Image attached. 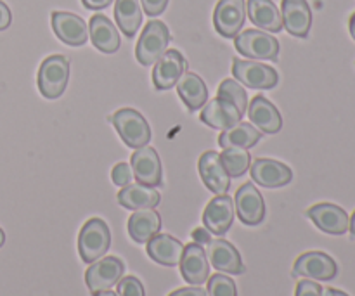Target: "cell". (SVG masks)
Segmentation results:
<instances>
[{"instance_id":"cell-7","label":"cell","mask_w":355,"mask_h":296,"mask_svg":"<svg viewBox=\"0 0 355 296\" xmlns=\"http://www.w3.org/2000/svg\"><path fill=\"white\" fill-rule=\"evenodd\" d=\"M125 265L116 256H106L94 262L85 272V283L89 286L90 293L96 295L101 291L111 290L116 286L118 281L123 277Z\"/></svg>"},{"instance_id":"cell-15","label":"cell","mask_w":355,"mask_h":296,"mask_svg":"<svg viewBox=\"0 0 355 296\" xmlns=\"http://www.w3.org/2000/svg\"><path fill=\"white\" fill-rule=\"evenodd\" d=\"M234 208L239 220L245 225H259L266 217V203L253 184H245L239 187L234 198Z\"/></svg>"},{"instance_id":"cell-5","label":"cell","mask_w":355,"mask_h":296,"mask_svg":"<svg viewBox=\"0 0 355 296\" xmlns=\"http://www.w3.org/2000/svg\"><path fill=\"white\" fill-rule=\"evenodd\" d=\"M236 51L248 59L276 61L279 55V42L274 35L260 30H245L234 37Z\"/></svg>"},{"instance_id":"cell-26","label":"cell","mask_w":355,"mask_h":296,"mask_svg":"<svg viewBox=\"0 0 355 296\" xmlns=\"http://www.w3.org/2000/svg\"><path fill=\"white\" fill-rule=\"evenodd\" d=\"M90 40L101 52L113 54L120 49V33L116 26L103 14H96L90 19Z\"/></svg>"},{"instance_id":"cell-16","label":"cell","mask_w":355,"mask_h":296,"mask_svg":"<svg viewBox=\"0 0 355 296\" xmlns=\"http://www.w3.org/2000/svg\"><path fill=\"white\" fill-rule=\"evenodd\" d=\"M52 30L58 35L61 42L71 47H80L89 38V30H87V23L80 16L71 12H61L55 10L51 16Z\"/></svg>"},{"instance_id":"cell-1","label":"cell","mask_w":355,"mask_h":296,"mask_svg":"<svg viewBox=\"0 0 355 296\" xmlns=\"http://www.w3.org/2000/svg\"><path fill=\"white\" fill-rule=\"evenodd\" d=\"M110 121L114 125L118 135H120L121 141L128 148H144L151 141V128H149V123L139 111L132 110V107L118 110L113 116H110Z\"/></svg>"},{"instance_id":"cell-29","label":"cell","mask_w":355,"mask_h":296,"mask_svg":"<svg viewBox=\"0 0 355 296\" xmlns=\"http://www.w3.org/2000/svg\"><path fill=\"white\" fill-rule=\"evenodd\" d=\"M262 132L253 127L252 123H236L234 127L227 128L218 137V144L224 149L238 148V149H250L260 141Z\"/></svg>"},{"instance_id":"cell-13","label":"cell","mask_w":355,"mask_h":296,"mask_svg":"<svg viewBox=\"0 0 355 296\" xmlns=\"http://www.w3.org/2000/svg\"><path fill=\"white\" fill-rule=\"evenodd\" d=\"M234 201L227 194H218L203 211V224L211 234L224 236L234 222Z\"/></svg>"},{"instance_id":"cell-9","label":"cell","mask_w":355,"mask_h":296,"mask_svg":"<svg viewBox=\"0 0 355 296\" xmlns=\"http://www.w3.org/2000/svg\"><path fill=\"white\" fill-rule=\"evenodd\" d=\"M246 19L245 0H220L215 7V30L225 38H234L241 31Z\"/></svg>"},{"instance_id":"cell-45","label":"cell","mask_w":355,"mask_h":296,"mask_svg":"<svg viewBox=\"0 0 355 296\" xmlns=\"http://www.w3.org/2000/svg\"><path fill=\"white\" fill-rule=\"evenodd\" d=\"M94 296H118L116 293H113V291L106 290V291H101V293H96Z\"/></svg>"},{"instance_id":"cell-10","label":"cell","mask_w":355,"mask_h":296,"mask_svg":"<svg viewBox=\"0 0 355 296\" xmlns=\"http://www.w3.org/2000/svg\"><path fill=\"white\" fill-rule=\"evenodd\" d=\"M132 173H134L135 180L144 186L156 187L162 186L163 182V172H162V162H159L158 153L149 146L135 149L132 155Z\"/></svg>"},{"instance_id":"cell-44","label":"cell","mask_w":355,"mask_h":296,"mask_svg":"<svg viewBox=\"0 0 355 296\" xmlns=\"http://www.w3.org/2000/svg\"><path fill=\"white\" fill-rule=\"evenodd\" d=\"M349 229H350V232H352V236H354V238H355V211H354L352 218H350V224H349Z\"/></svg>"},{"instance_id":"cell-20","label":"cell","mask_w":355,"mask_h":296,"mask_svg":"<svg viewBox=\"0 0 355 296\" xmlns=\"http://www.w3.org/2000/svg\"><path fill=\"white\" fill-rule=\"evenodd\" d=\"M250 173L257 184H260L262 187H269V189L286 186L293 179V172H291L290 166L269 158L255 159Z\"/></svg>"},{"instance_id":"cell-4","label":"cell","mask_w":355,"mask_h":296,"mask_svg":"<svg viewBox=\"0 0 355 296\" xmlns=\"http://www.w3.org/2000/svg\"><path fill=\"white\" fill-rule=\"evenodd\" d=\"M170 44V31L163 21H149L141 33L135 47L137 61L144 66H151L165 54Z\"/></svg>"},{"instance_id":"cell-22","label":"cell","mask_w":355,"mask_h":296,"mask_svg":"<svg viewBox=\"0 0 355 296\" xmlns=\"http://www.w3.org/2000/svg\"><path fill=\"white\" fill-rule=\"evenodd\" d=\"M248 118L255 128H259L262 134H277L283 127V120L270 101L266 97L255 96L248 106Z\"/></svg>"},{"instance_id":"cell-2","label":"cell","mask_w":355,"mask_h":296,"mask_svg":"<svg viewBox=\"0 0 355 296\" xmlns=\"http://www.w3.org/2000/svg\"><path fill=\"white\" fill-rule=\"evenodd\" d=\"M111 246L110 227L101 218L85 222L78 234V253L85 263H94L103 259Z\"/></svg>"},{"instance_id":"cell-6","label":"cell","mask_w":355,"mask_h":296,"mask_svg":"<svg viewBox=\"0 0 355 296\" xmlns=\"http://www.w3.org/2000/svg\"><path fill=\"white\" fill-rule=\"evenodd\" d=\"M232 75L243 85L257 90L272 89L279 82L277 71L272 66L262 64L259 61H246V59H234L232 61Z\"/></svg>"},{"instance_id":"cell-36","label":"cell","mask_w":355,"mask_h":296,"mask_svg":"<svg viewBox=\"0 0 355 296\" xmlns=\"http://www.w3.org/2000/svg\"><path fill=\"white\" fill-rule=\"evenodd\" d=\"M295 296H324V290L315 281H300Z\"/></svg>"},{"instance_id":"cell-38","label":"cell","mask_w":355,"mask_h":296,"mask_svg":"<svg viewBox=\"0 0 355 296\" xmlns=\"http://www.w3.org/2000/svg\"><path fill=\"white\" fill-rule=\"evenodd\" d=\"M10 21H12V14H10V9L7 7V3H3L0 0V31L7 30L10 26Z\"/></svg>"},{"instance_id":"cell-23","label":"cell","mask_w":355,"mask_h":296,"mask_svg":"<svg viewBox=\"0 0 355 296\" xmlns=\"http://www.w3.org/2000/svg\"><path fill=\"white\" fill-rule=\"evenodd\" d=\"M148 252L149 259L155 260L156 263L165 267H177L182 260L184 255V245L179 239L172 238L170 234H156L148 241Z\"/></svg>"},{"instance_id":"cell-40","label":"cell","mask_w":355,"mask_h":296,"mask_svg":"<svg viewBox=\"0 0 355 296\" xmlns=\"http://www.w3.org/2000/svg\"><path fill=\"white\" fill-rule=\"evenodd\" d=\"M193 239H194V243H198V245H208V243L211 241L210 231L205 227L196 229V231L193 232Z\"/></svg>"},{"instance_id":"cell-33","label":"cell","mask_w":355,"mask_h":296,"mask_svg":"<svg viewBox=\"0 0 355 296\" xmlns=\"http://www.w3.org/2000/svg\"><path fill=\"white\" fill-rule=\"evenodd\" d=\"M208 296H238L236 291V284L231 277L222 276V274H215L208 279L207 288Z\"/></svg>"},{"instance_id":"cell-31","label":"cell","mask_w":355,"mask_h":296,"mask_svg":"<svg viewBox=\"0 0 355 296\" xmlns=\"http://www.w3.org/2000/svg\"><path fill=\"white\" fill-rule=\"evenodd\" d=\"M220 162L222 165H224L225 172H227L229 177H232V179L245 175L246 170L250 168V155L246 149H224V153L220 155Z\"/></svg>"},{"instance_id":"cell-18","label":"cell","mask_w":355,"mask_h":296,"mask_svg":"<svg viewBox=\"0 0 355 296\" xmlns=\"http://www.w3.org/2000/svg\"><path fill=\"white\" fill-rule=\"evenodd\" d=\"M283 28L293 37L305 38L312 26V10L307 0H283L281 3Z\"/></svg>"},{"instance_id":"cell-42","label":"cell","mask_w":355,"mask_h":296,"mask_svg":"<svg viewBox=\"0 0 355 296\" xmlns=\"http://www.w3.org/2000/svg\"><path fill=\"white\" fill-rule=\"evenodd\" d=\"M324 296H349V295L343 293V291L340 290H335V288H328V290H324Z\"/></svg>"},{"instance_id":"cell-41","label":"cell","mask_w":355,"mask_h":296,"mask_svg":"<svg viewBox=\"0 0 355 296\" xmlns=\"http://www.w3.org/2000/svg\"><path fill=\"white\" fill-rule=\"evenodd\" d=\"M113 0H82L83 6L90 10H101V9H106Z\"/></svg>"},{"instance_id":"cell-39","label":"cell","mask_w":355,"mask_h":296,"mask_svg":"<svg viewBox=\"0 0 355 296\" xmlns=\"http://www.w3.org/2000/svg\"><path fill=\"white\" fill-rule=\"evenodd\" d=\"M168 296H208L207 291L201 288H180V290L173 291Z\"/></svg>"},{"instance_id":"cell-3","label":"cell","mask_w":355,"mask_h":296,"mask_svg":"<svg viewBox=\"0 0 355 296\" xmlns=\"http://www.w3.org/2000/svg\"><path fill=\"white\" fill-rule=\"evenodd\" d=\"M69 80V62L64 55H49L38 69V89L45 99H58L64 94Z\"/></svg>"},{"instance_id":"cell-37","label":"cell","mask_w":355,"mask_h":296,"mask_svg":"<svg viewBox=\"0 0 355 296\" xmlns=\"http://www.w3.org/2000/svg\"><path fill=\"white\" fill-rule=\"evenodd\" d=\"M141 3H142V9L146 10V14L155 17V16H159V14L166 9L168 0H141Z\"/></svg>"},{"instance_id":"cell-25","label":"cell","mask_w":355,"mask_h":296,"mask_svg":"<svg viewBox=\"0 0 355 296\" xmlns=\"http://www.w3.org/2000/svg\"><path fill=\"white\" fill-rule=\"evenodd\" d=\"M246 9H248L250 21L260 30L272 31V33L283 30V17L272 0H248Z\"/></svg>"},{"instance_id":"cell-19","label":"cell","mask_w":355,"mask_h":296,"mask_svg":"<svg viewBox=\"0 0 355 296\" xmlns=\"http://www.w3.org/2000/svg\"><path fill=\"white\" fill-rule=\"evenodd\" d=\"M198 168H200L201 180H203L205 186H207L211 193L217 194V196L218 194L227 193L229 187H231V177L225 172L218 153H203L200 158V163H198Z\"/></svg>"},{"instance_id":"cell-8","label":"cell","mask_w":355,"mask_h":296,"mask_svg":"<svg viewBox=\"0 0 355 296\" xmlns=\"http://www.w3.org/2000/svg\"><path fill=\"white\" fill-rule=\"evenodd\" d=\"M338 274L336 262L322 252H309L298 256L293 267V276L309 277L314 281H331Z\"/></svg>"},{"instance_id":"cell-30","label":"cell","mask_w":355,"mask_h":296,"mask_svg":"<svg viewBox=\"0 0 355 296\" xmlns=\"http://www.w3.org/2000/svg\"><path fill=\"white\" fill-rule=\"evenodd\" d=\"M114 17L125 37L132 38L142 23L141 0H116L114 3Z\"/></svg>"},{"instance_id":"cell-12","label":"cell","mask_w":355,"mask_h":296,"mask_svg":"<svg viewBox=\"0 0 355 296\" xmlns=\"http://www.w3.org/2000/svg\"><path fill=\"white\" fill-rule=\"evenodd\" d=\"M307 217L315 224V227L331 236H342L349 231L350 218L343 208L331 203H319L309 208Z\"/></svg>"},{"instance_id":"cell-43","label":"cell","mask_w":355,"mask_h":296,"mask_svg":"<svg viewBox=\"0 0 355 296\" xmlns=\"http://www.w3.org/2000/svg\"><path fill=\"white\" fill-rule=\"evenodd\" d=\"M349 28H350V35H352V38L355 40V12L350 16V21H349Z\"/></svg>"},{"instance_id":"cell-14","label":"cell","mask_w":355,"mask_h":296,"mask_svg":"<svg viewBox=\"0 0 355 296\" xmlns=\"http://www.w3.org/2000/svg\"><path fill=\"white\" fill-rule=\"evenodd\" d=\"M208 262L218 270V272L232 274V276H241L246 272V267L243 263L241 255L238 250L225 239H211L207 248Z\"/></svg>"},{"instance_id":"cell-46","label":"cell","mask_w":355,"mask_h":296,"mask_svg":"<svg viewBox=\"0 0 355 296\" xmlns=\"http://www.w3.org/2000/svg\"><path fill=\"white\" fill-rule=\"evenodd\" d=\"M3 243H6V234H3V231L0 229V248L3 246Z\"/></svg>"},{"instance_id":"cell-24","label":"cell","mask_w":355,"mask_h":296,"mask_svg":"<svg viewBox=\"0 0 355 296\" xmlns=\"http://www.w3.org/2000/svg\"><path fill=\"white\" fill-rule=\"evenodd\" d=\"M118 203L127 210H148L159 204V193L144 184H128L118 193Z\"/></svg>"},{"instance_id":"cell-28","label":"cell","mask_w":355,"mask_h":296,"mask_svg":"<svg viewBox=\"0 0 355 296\" xmlns=\"http://www.w3.org/2000/svg\"><path fill=\"white\" fill-rule=\"evenodd\" d=\"M177 92L187 106V110L196 111L203 107L208 101V89L203 80L193 71H186L177 82Z\"/></svg>"},{"instance_id":"cell-17","label":"cell","mask_w":355,"mask_h":296,"mask_svg":"<svg viewBox=\"0 0 355 296\" xmlns=\"http://www.w3.org/2000/svg\"><path fill=\"white\" fill-rule=\"evenodd\" d=\"M180 274L189 284L200 286L210 277V262L207 252L198 243L184 246V255L180 260Z\"/></svg>"},{"instance_id":"cell-27","label":"cell","mask_w":355,"mask_h":296,"mask_svg":"<svg viewBox=\"0 0 355 296\" xmlns=\"http://www.w3.org/2000/svg\"><path fill=\"white\" fill-rule=\"evenodd\" d=\"M162 229V218L158 211L153 208L148 210H135L134 215L128 218V234L135 243H148L155 238Z\"/></svg>"},{"instance_id":"cell-32","label":"cell","mask_w":355,"mask_h":296,"mask_svg":"<svg viewBox=\"0 0 355 296\" xmlns=\"http://www.w3.org/2000/svg\"><path fill=\"white\" fill-rule=\"evenodd\" d=\"M217 97L231 103L241 114L246 113V107H248V94H246V90L243 89L236 80H224V82L220 83V87H218Z\"/></svg>"},{"instance_id":"cell-34","label":"cell","mask_w":355,"mask_h":296,"mask_svg":"<svg viewBox=\"0 0 355 296\" xmlns=\"http://www.w3.org/2000/svg\"><path fill=\"white\" fill-rule=\"evenodd\" d=\"M118 296H146L144 286H142L141 281L134 276L121 277L118 281Z\"/></svg>"},{"instance_id":"cell-35","label":"cell","mask_w":355,"mask_h":296,"mask_svg":"<svg viewBox=\"0 0 355 296\" xmlns=\"http://www.w3.org/2000/svg\"><path fill=\"white\" fill-rule=\"evenodd\" d=\"M111 177H113V182L116 184V186L120 187L128 186V184L132 182V177H134V173H132V166L127 165V163H118V165H114Z\"/></svg>"},{"instance_id":"cell-21","label":"cell","mask_w":355,"mask_h":296,"mask_svg":"<svg viewBox=\"0 0 355 296\" xmlns=\"http://www.w3.org/2000/svg\"><path fill=\"white\" fill-rule=\"evenodd\" d=\"M200 118L203 123L208 125V127L224 132L227 130V128L234 127L236 123H239L243 114L239 113V111L236 110V106H232L231 103L220 99V97H215V99L207 101Z\"/></svg>"},{"instance_id":"cell-11","label":"cell","mask_w":355,"mask_h":296,"mask_svg":"<svg viewBox=\"0 0 355 296\" xmlns=\"http://www.w3.org/2000/svg\"><path fill=\"white\" fill-rule=\"evenodd\" d=\"M187 62L177 49L165 51V54L155 62L153 69V83L158 90H168L177 85L180 76L186 73Z\"/></svg>"}]
</instances>
